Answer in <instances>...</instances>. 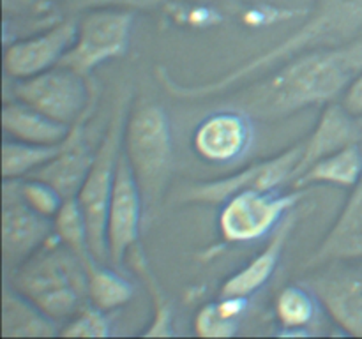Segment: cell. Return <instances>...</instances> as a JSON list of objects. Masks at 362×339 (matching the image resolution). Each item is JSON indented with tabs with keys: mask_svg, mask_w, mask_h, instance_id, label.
Returning a JSON list of instances; mask_svg holds the SVG:
<instances>
[{
	"mask_svg": "<svg viewBox=\"0 0 362 339\" xmlns=\"http://www.w3.org/2000/svg\"><path fill=\"white\" fill-rule=\"evenodd\" d=\"M304 140L269 159L251 162L240 172L223 179L209 180L189 186L179 196L180 203H225L228 198L244 191H278L290 186L293 172L303 157Z\"/></svg>",
	"mask_w": 362,
	"mask_h": 339,
	"instance_id": "52a82bcc",
	"label": "cell"
},
{
	"mask_svg": "<svg viewBox=\"0 0 362 339\" xmlns=\"http://www.w3.org/2000/svg\"><path fill=\"white\" fill-rule=\"evenodd\" d=\"M304 285L346 335L362 338V268L332 261L308 275Z\"/></svg>",
	"mask_w": 362,
	"mask_h": 339,
	"instance_id": "8fae6325",
	"label": "cell"
},
{
	"mask_svg": "<svg viewBox=\"0 0 362 339\" xmlns=\"http://www.w3.org/2000/svg\"><path fill=\"white\" fill-rule=\"evenodd\" d=\"M13 97L71 127L92 112L95 90L88 76L57 66L32 78L13 80Z\"/></svg>",
	"mask_w": 362,
	"mask_h": 339,
	"instance_id": "5b68a950",
	"label": "cell"
},
{
	"mask_svg": "<svg viewBox=\"0 0 362 339\" xmlns=\"http://www.w3.org/2000/svg\"><path fill=\"white\" fill-rule=\"evenodd\" d=\"M338 101L345 108V112L350 113L354 119H362V69L350 80V83L341 92Z\"/></svg>",
	"mask_w": 362,
	"mask_h": 339,
	"instance_id": "f1b7e54d",
	"label": "cell"
},
{
	"mask_svg": "<svg viewBox=\"0 0 362 339\" xmlns=\"http://www.w3.org/2000/svg\"><path fill=\"white\" fill-rule=\"evenodd\" d=\"M361 179L362 150L359 145L352 143L311 165L290 186L293 189H306L310 186H336L343 189H354Z\"/></svg>",
	"mask_w": 362,
	"mask_h": 339,
	"instance_id": "d6986e66",
	"label": "cell"
},
{
	"mask_svg": "<svg viewBox=\"0 0 362 339\" xmlns=\"http://www.w3.org/2000/svg\"><path fill=\"white\" fill-rule=\"evenodd\" d=\"M78 21L66 20L48 30L11 42L4 49V73L11 80H25L60 64L76 37Z\"/></svg>",
	"mask_w": 362,
	"mask_h": 339,
	"instance_id": "7c38bea8",
	"label": "cell"
},
{
	"mask_svg": "<svg viewBox=\"0 0 362 339\" xmlns=\"http://www.w3.org/2000/svg\"><path fill=\"white\" fill-rule=\"evenodd\" d=\"M251 117L235 108L212 113L197 127L193 148L202 159L216 165L233 162L246 154L253 140Z\"/></svg>",
	"mask_w": 362,
	"mask_h": 339,
	"instance_id": "4fadbf2b",
	"label": "cell"
},
{
	"mask_svg": "<svg viewBox=\"0 0 362 339\" xmlns=\"http://www.w3.org/2000/svg\"><path fill=\"white\" fill-rule=\"evenodd\" d=\"M354 260H362V179L304 267L311 270L332 261Z\"/></svg>",
	"mask_w": 362,
	"mask_h": 339,
	"instance_id": "5bb4252c",
	"label": "cell"
},
{
	"mask_svg": "<svg viewBox=\"0 0 362 339\" xmlns=\"http://www.w3.org/2000/svg\"><path fill=\"white\" fill-rule=\"evenodd\" d=\"M304 189L281 194L278 191H244L228 198L218 215L219 233L230 244H247L262 239L296 208Z\"/></svg>",
	"mask_w": 362,
	"mask_h": 339,
	"instance_id": "ba28073f",
	"label": "cell"
},
{
	"mask_svg": "<svg viewBox=\"0 0 362 339\" xmlns=\"http://www.w3.org/2000/svg\"><path fill=\"white\" fill-rule=\"evenodd\" d=\"M85 120L71 127L59 154L30 175L52 184L64 198H76L94 161L95 152L90 150L85 138Z\"/></svg>",
	"mask_w": 362,
	"mask_h": 339,
	"instance_id": "2e32d148",
	"label": "cell"
},
{
	"mask_svg": "<svg viewBox=\"0 0 362 339\" xmlns=\"http://www.w3.org/2000/svg\"><path fill=\"white\" fill-rule=\"evenodd\" d=\"M53 232H55V237L64 246L69 247L76 256L83 260L85 265L98 261L90 249L87 219H85L83 210L78 205L76 198H66L59 214L53 218Z\"/></svg>",
	"mask_w": 362,
	"mask_h": 339,
	"instance_id": "d4e9b609",
	"label": "cell"
},
{
	"mask_svg": "<svg viewBox=\"0 0 362 339\" xmlns=\"http://www.w3.org/2000/svg\"><path fill=\"white\" fill-rule=\"evenodd\" d=\"M361 69L362 42L311 49L235 92L225 106L255 120L285 119L308 106L338 101Z\"/></svg>",
	"mask_w": 362,
	"mask_h": 339,
	"instance_id": "6da1fadb",
	"label": "cell"
},
{
	"mask_svg": "<svg viewBox=\"0 0 362 339\" xmlns=\"http://www.w3.org/2000/svg\"><path fill=\"white\" fill-rule=\"evenodd\" d=\"M71 127L62 122H57L52 117L45 115L20 99L13 97L11 101L4 99L2 129L13 140L41 145H59L66 140Z\"/></svg>",
	"mask_w": 362,
	"mask_h": 339,
	"instance_id": "ac0fdd59",
	"label": "cell"
},
{
	"mask_svg": "<svg viewBox=\"0 0 362 339\" xmlns=\"http://www.w3.org/2000/svg\"><path fill=\"white\" fill-rule=\"evenodd\" d=\"M134 14L119 7H95L78 21L76 37L59 66L83 76L108 60L119 59L129 48Z\"/></svg>",
	"mask_w": 362,
	"mask_h": 339,
	"instance_id": "8992f818",
	"label": "cell"
},
{
	"mask_svg": "<svg viewBox=\"0 0 362 339\" xmlns=\"http://www.w3.org/2000/svg\"><path fill=\"white\" fill-rule=\"evenodd\" d=\"M20 180V193L23 200L45 218L53 219L59 214L60 207L64 205L66 198L52 186L35 177H25Z\"/></svg>",
	"mask_w": 362,
	"mask_h": 339,
	"instance_id": "83f0119b",
	"label": "cell"
},
{
	"mask_svg": "<svg viewBox=\"0 0 362 339\" xmlns=\"http://www.w3.org/2000/svg\"><path fill=\"white\" fill-rule=\"evenodd\" d=\"M247 299L219 295L209 302L194 316V334L200 338H230L237 334L240 318L246 311Z\"/></svg>",
	"mask_w": 362,
	"mask_h": 339,
	"instance_id": "603a6c76",
	"label": "cell"
},
{
	"mask_svg": "<svg viewBox=\"0 0 362 339\" xmlns=\"http://www.w3.org/2000/svg\"><path fill=\"white\" fill-rule=\"evenodd\" d=\"M124 152L140 187L145 221H151L173 172L172 129L161 106L144 102L129 109L124 129Z\"/></svg>",
	"mask_w": 362,
	"mask_h": 339,
	"instance_id": "3957f363",
	"label": "cell"
},
{
	"mask_svg": "<svg viewBox=\"0 0 362 339\" xmlns=\"http://www.w3.org/2000/svg\"><path fill=\"white\" fill-rule=\"evenodd\" d=\"M53 219L35 212L20 193V180L2 182V254L9 267L16 268L45 246L52 237Z\"/></svg>",
	"mask_w": 362,
	"mask_h": 339,
	"instance_id": "30bf717a",
	"label": "cell"
},
{
	"mask_svg": "<svg viewBox=\"0 0 362 339\" xmlns=\"http://www.w3.org/2000/svg\"><path fill=\"white\" fill-rule=\"evenodd\" d=\"M59 335H64V338H108L112 335L108 313L98 309L92 304H87L60 325Z\"/></svg>",
	"mask_w": 362,
	"mask_h": 339,
	"instance_id": "4316f807",
	"label": "cell"
},
{
	"mask_svg": "<svg viewBox=\"0 0 362 339\" xmlns=\"http://www.w3.org/2000/svg\"><path fill=\"white\" fill-rule=\"evenodd\" d=\"M126 261H129V265L133 267V270L136 272L138 278L144 281V285L147 286L148 293H151V299H152V320L148 323V327L145 328L141 334L144 335H172V307H170L168 300H166L165 293H163L161 286L158 285L156 281V275L152 274L151 270V265H148L147 258L144 256L141 253V247L140 244L134 246L131 249V253L127 254Z\"/></svg>",
	"mask_w": 362,
	"mask_h": 339,
	"instance_id": "484cf974",
	"label": "cell"
},
{
	"mask_svg": "<svg viewBox=\"0 0 362 339\" xmlns=\"http://www.w3.org/2000/svg\"><path fill=\"white\" fill-rule=\"evenodd\" d=\"M297 221H299V214H297L296 208H292L283 218V221L276 226L271 235V240L265 244L264 249L223 282L219 295L250 299L253 293L264 288L269 282V279L274 275L276 268H278L279 261H281L286 240H288L290 233L296 228Z\"/></svg>",
	"mask_w": 362,
	"mask_h": 339,
	"instance_id": "9a60e30c",
	"label": "cell"
},
{
	"mask_svg": "<svg viewBox=\"0 0 362 339\" xmlns=\"http://www.w3.org/2000/svg\"><path fill=\"white\" fill-rule=\"evenodd\" d=\"M144 219L145 212L140 187L122 148L106 214V247L110 265L119 268L126 263L127 254L134 246H138Z\"/></svg>",
	"mask_w": 362,
	"mask_h": 339,
	"instance_id": "9c48e42d",
	"label": "cell"
},
{
	"mask_svg": "<svg viewBox=\"0 0 362 339\" xmlns=\"http://www.w3.org/2000/svg\"><path fill=\"white\" fill-rule=\"evenodd\" d=\"M129 105L131 92L129 88H124L113 106L112 117L95 150L90 170L76 194L78 205L87 219L92 254L101 263H110L106 247V214L115 182L117 165L124 148V129L131 109Z\"/></svg>",
	"mask_w": 362,
	"mask_h": 339,
	"instance_id": "277c9868",
	"label": "cell"
},
{
	"mask_svg": "<svg viewBox=\"0 0 362 339\" xmlns=\"http://www.w3.org/2000/svg\"><path fill=\"white\" fill-rule=\"evenodd\" d=\"M59 145L28 143L6 138L2 143V179H25L59 154Z\"/></svg>",
	"mask_w": 362,
	"mask_h": 339,
	"instance_id": "cb8c5ba5",
	"label": "cell"
},
{
	"mask_svg": "<svg viewBox=\"0 0 362 339\" xmlns=\"http://www.w3.org/2000/svg\"><path fill=\"white\" fill-rule=\"evenodd\" d=\"M13 288L60 323L88 304L87 265L53 235L14 268Z\"/></svg>",
	"mask_w": 362,
	"mask_h": 339,
	"instance_id": "7a4b0ae2",
	"label": "cell"
},
{
	"mask_svg": "<svg viewBox=\"0 0 362 339\" xmlns=\"http://www.w3.org/2000/svg\"><path fill=\"white\" fill-rule=\"evenodd\" d=\"M88 275V304L98 309L115 311L129 304L133 299V285L124 278L117 267L101 261H92L87 265Z\"/></svg>",
	"mask_w": 362,
	"mask_h": 339,
	"instance_id": "7402d4cb",
	"label": "cell"
},
{
	"mask_svg": "<svg viewBox=\"0 0 362 339\" xmlns=\"http://www.w3.org/2000/svg\"><path fill=\"white\" fill-rule=\"evenodd\" d=\"M361 127L357 120L350 113L345 112L339 101H331L325 105L315 124L310 136L304 140L303 157L293 172L292 182L306 172L311 165L320 161L325 155H331L334 152L341 150L346 145L357 143L361 136ZM290 182V184H292Z\"/></svg>",
	"mask_w": 362,
	"mask_h": 339,
	"instance_id": "e0dca14e",
	"label": "cell"
},
{
	"mask_svg": "<svg viewBox=\"0 0 362 339\" xmlns=\"http://www.w3.org/2000/svg\"><path fill=\"white\" fill-rule=\"evenodd\" d=\"M322 309L317 295L304 282L288 285L276 295L274 314L281 325V335H310L308 328L317 321Z\"/></svg>",
	"mask_w": 362,
	"mask_h": 339,
	"instance_id": "44dd1931",
	"label": "cell"
},
{
	"mask_svg": "<svg viewBox=\"0 0 362 339\" xmlns=\"http://www.w3.org/2000/svg\"><path fill=\"white\" fill-rule=\"evenodd\" d=\"M59 321L32 304L13 286L4 288L2 335L6 338H49L59 335Z\"/></svg>",
	"mask_w": 362,
	"mask_h": 339,
	"instance_id": "ffe728a7",
	"label": "cell"
},
{
	"mask_svg": "<svg viewBox=\"0 0 362 339\" xmlns=\"http://www.w3.org/2000/svg\"><path fill=\"white\" fill-rule=\"evenodd\" d=\"M357 124H359V127H361V129H362V119L357 120Z\"/></svg>",
	"mask_w": 362,
	"mask_h": 339,
	"instance_id": "f546056e",
	"label": "cell"
}]
</instances>
